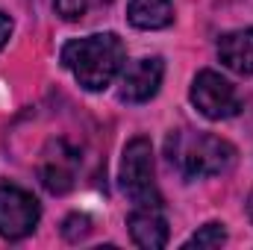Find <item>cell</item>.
Instances as JSON below:
<instances>
[{
  "mask_svg": "<svg viewBox=\"0 0 253 250\" xmlns=\"http://www.w3.org/2000/svg\"><path fill=\"white\" fill-rule=\"evenodd\" d=\"M126 227H129V236L138 248L159 250L168 245V221L153 206H135L126 218Z\"/></svg>",
  "mask_w": 253,
  "mask_h": 250,
  "instance_id": "8",
  "label": "cell"
},
{
  "mask_svg": "<svg viewBox=\"0 0 253 250\" xmlns=\"http://www.w3.org/2000/svg\"><path fill=\"white\" fill-rule=\"evenodd\" d=\"M77 171H80V153L68 141L56 138L44 147L42 162H39V177H42V186L50 194L71 191L77 183Z\"/></svg>",
  "mask_w": 253,
  "mask_h": 250,
  "instance_id": "6",
  "label": "cell"
},
{
  "mask_svg": "<svg viewBox=\"0 0 253 250\" xmlns=\"http://www.w3.org/2000/svg\"><path fill=\"white\" fill-rule=\"evenodd\" d=\"M103 0H53V6H56V12L62 15L65 21H80V18H85L91 9H97Z\"/></svg>",
  "mask_w": 253,
  "mask_h": 250,
  "instance_id": "12",
  "label": "cell"
},
{
  "mask_svg": "<svg viewBox=\"0 0 253 250\" xmlns=\"http://www.w3.org/2000/svg\"><path fill=\"white\" fill-rule=\"evenodd\" d=\"M162 77H165V62L159 56H144V59L132 62L124 71V80H121V97L129 103L150 100L159 91Z\"/></svg>",
  "mask_w": 253,
  "mask_h": 250,
  "instance_id": "7",
  "label": "cell"
},
{
  "mask_svg": "<svg viewBox=\"0 0 253 250\" xmlns=\"http://www.w3.org/2000/svg\"><path fill=\"white\" fill-rule=\"evenodd\" d=\"M126 59L124 42L115 33L74 39L62 47V65L85 91H103L121 74Z\"/></svg>",
  "mask_w": 253,
  "mask_h": 250,
  "instance_id": "1",
  "label": "cell"
},
{
  "mask_svg": "<svg viewBox=\"0 0 253 250\" xmlns=\"http://www.w3.org/2000/svg\"><path fill=\"white\" fill-rule=\"evenodd\" d=\"M42 218L39 200L18 186H0V236L18 242L36 230Z\"/></svg>",
  "mask_w": 253,
  "mask_h": 250,
  "instance_id": "5",
  "label": "cell"
},
{
  "mask_svg": "<svg viewBox=\"0 0 253 250\" xmlns=\"http://www.w3.org/2000/svg\"><path fill=\"white\" fill-rule=\"evenodd\" d=\"M9 36H12V21L6 12H0V50L9 44Z\"/></svg>",
  "mask_w": 253,
  "mask_h": 250,
  "instance_id": "14",
  "label": "cell"
},
{
  "mask_svg": "<svg viewBox=\"0 0 253 250\" xmlns=\"http://www.w3.org/2000/svg\"><path fill=\"white\" fill-rule=\"evenodd\" d=\"M121 186L135 206L162 209V194L156 188V168H153V147L144 135L132 138L124 147L121 159Z\"/></svg>",
  "mask_w": 253,
  "mask_h": 250,
  "instance_id": "3",
  "label": "cell"
},
{
  "mask_svg": "<svg viewBox=\"0 0 253 250\" xmlns=\"http://www.w3.org/2000/svg\"><path fill=\"white\" fill-rule=\"evenodd\" d=\"M248 215H251V221H253V194L248 197Z\"/></svg>",
  "mask_w": 253,
  "mask_h": 250,
  "instance_id": "15",
  "label": "cell"
},
{
  "mask_svg": "<svg viewBox=\"0 0 253 250\" xmlns=\"http://www.w3.org/2000/svg\"><path fill=\"white\" fill-rule=\"evenodd\" d=\"M227 242V230H224V224H206V227H200L194 236H191L189 242H186V248H221Z\"/></svg>",
  "mask_w": 253,
  "mask_h": 250,
  "instance_id": "11",
  "label": "cell"
},
{
  "mask_svg": "<svg viewBox=\"0 0 253 250\" xmlns=\"http://www.w3.org/2000/svg\"><path fill=\"white\" fill-rule=\"evenodd\" d=\"M218 59L227 65L230 71L251 77L253 74V27L248 30H233L221 36L218 42Z\"/></svg>",
  "mask_w": 253,
  "mask_h": 250,
  "instance_id": "9",
  "label": "cell"
},
{
  "mask_svg": "<svg viewBox=\"0 0 253 250\" xmlns=\"http://www.w3.org/2000/svg\"><path fill=\"white\" fill-rule=\"evenodd\" d=\"M191 103L209 121H227L242 112V100L233 83L215 71H200L191 83Z\"/></svg>",
  "mask_w": 253,
  "mask_h": 250,
  "instance_id": "4",
  "label": "cell"
},
{
  "mask_svg": "<svg viewBox=\"0 0 253 250\" xmlns=\"http://www.w3.org/2000/svg\"><path fill=\"white\" fill-rule=\"evenodd\" d=\"M91 233V218L88 215H68L62 224V236L68 239V242H80V239H85Z\"/></svg>",
  "mask_w": 253,
  "mask_h": 250,
  "instance_id": "13",
  "label": "cell"
},
{
  "mask_svg": "<svg viewBox=\"0 0 253 250\" xmlns=\"http://www.w3.org/2000/svg\"><path fill=\"white\" fill-rule=\"evenodd\" d=\"M236 147L209 132H174L168 138V159L183 171L189 180H203V177H218L227 174L236 165Z\"/></svg>",
  "mask_w": 253,
  "mask_h": 250,
  "instance_id": "2",
  "label": "cell"
},
{
  "mask_svg": "<svg viewBox=\"0 0 253 250\" xmlns=\"http://www.w3.org/2000/svg\"><path fill=\"white\" fill-rule=\"evenodd\" d=\"M126 18L138 30H162L174 21V6L171 0H129Z\"/></svg>",
  "mask_w": 253,
  "mask_h": 250,
  "instance_id": "10",
  "label": "cell"
}]
</instances>
